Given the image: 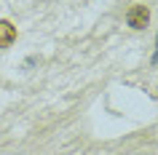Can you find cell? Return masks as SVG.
Returning <instances> with one entry per match:
<instances>
[{
	"label": "cell",
	"mask_w": 158,
	"mask_h": 155,
	"mask_svg": "<svg viewBox=\"0 0 158 155\" xmlns=\"http://www.w3.org/2000/svg\"><path fill=\"white\" fill-rule=\"evenodd\" d=\"M126 24L131 27V30H145V27L150 24L148 6H131V8L126 11Z\"/></svg>",
	"instance_id": "obj_1"
},
{
	"label": "cell",
	"mask_w": 158,
	"mask_h": 155,
	"mask_svg": "<svg viewBox=\"0 0 158 155\" xmlns=\"http://www.w3.org/2000/svg\"><path fill=\"white\" fill-rule=\"evenodd\" d=\"M16 43V27L8 19H0V48H11Z\"/></svg>",
	"instance_id": "obj_2"
},
{
	"label": "cell",
	"mask_w": 158,
	"mask_h": 155,
	"mask_svg": "<svg viewBox=\"0 0 158 155\" xmlns=\"http://www.w3.org/2000/svg\"><path fill=\"white\" fill-rule=\"evenodd\" d=\"M153 62H158V51H156V56H153Z\"/></svg>",
	"instance_id": "obj_3"
}]
</instances>
